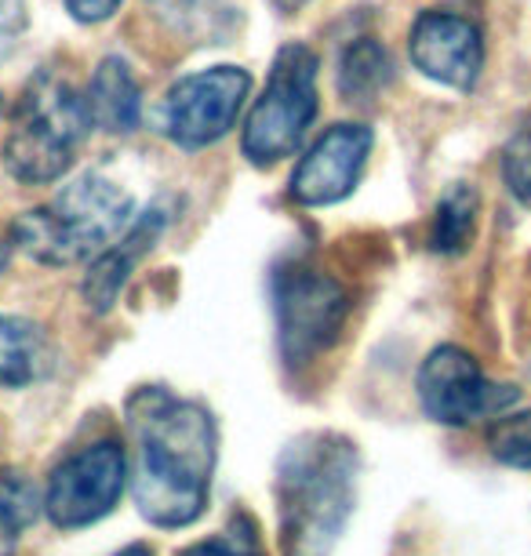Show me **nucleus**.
<instances>
[{
	"mask_svg": "<svg viewBox=\"0 0 531 556\" xmlns=\"http://www.w3.org/2000/svg\"><path fill=\"white\" fill-rule=\"evenodd\" d=\"M15 545H18V520L0 502V556H15Z\"/></svg>",
	"mask_w": 531,
	"mask_h": 556,
	"instance_id": "5701e85b",
	"label": "nucleus"
},
{
	"mask_svg": "<svg viewBox=\"0 0 531 556\" xmlns=\"http://www.w3.org/2000/svg\"><path fill=\"white\" fill-rule=\"evenodd\" d=\"M91 128L85 99L73 91L69 80L55 73H40L26 84L18 99L12 135L4 142V167L18 182L45 186L69 172L73 153Z\"/></svg>",
	"mask_w": 531,
	"mask_h": 556,
	"instance_id": "20e7f679",
	"label": "nucleus"
},
{
	"mask_svg": "<svg viewBox=\"0 0 531 556\" xmlns=\"http://www.w3.org/2000/svg\"><path fill=\"white\" fill-rule=\"evenodd\" d=\"M274 313L285 361L309 364L336 345L350 317V295L336 277L295 262L274 273Z\"/></svg>",
	"mask_w": 531,
	"mask_h": 556,
	"instance_id": "423d86ee",
	"label": "nucleus"
},
{
	"mask_svg": "<svg viewBox=\"0 0 531 556\" xmlns=\"http://www.w3.org/2000/svg\"><path fill=\"white\" fill-rule=\"evenodd\" d=\"M179 556H258L252 539H237V534H223V539H207L197 542L190 549H182Z\"/></svg>",
	"mask_w": 531,
	"mask_h": 556,
	"instance_id": "412c9836",
	"label": "nucleus"
},
{
	"mask_svg": "<svg viewBox=\"0 0 531 556\" xmlns=\"http://www.w3.org/2000/svg\"><path fill=\"white\" fill-rule=\"evenodd\" d=\"M117 556H153V553L146 549V545H128V549H124V553H117Z\"/></svg>",
	"mask_w": 531,
	"mask_h": 556,
	"instance_id": "b1692460",
	"label": "nucleus"
},
{
	"mask_svg": "<svg viewBox=\"0 0 531 556\" xmlns=\"http://www.w3.org/2000/svg\"><path fill=\"white\" fill-rule=\"evenodd\" d=\"M375 146L371 128L364 124H336L309 146L291 175V197L302 207H328L346 201L357 186Z\"/></svg>",
	"mask_w": 531,
	"mask_h": 556,
	"instance_id": "9d476101",
	"label": "nucleus"
},
{
	"mask_svg": "<svg viewBox=\"0 0 531 556\" xmlns=\"http://www.w3.org/2000/svg\"><path fill=\"white\" fill-rule=\"evenodd\" d=\"M85 106H88L91 124H99L102 131L128 135L139 128L142 91H139V80H135L131 66L121 55H110L99 62V70L91 73Z\"/></svg>",
	"mask_w": 531,
	"mask_h": 556,
	"instance_id": "ddd939ff",
	"label": "nucleus"
},
{
	"mask_svg": "<svg viewBox=\"0 0 531 556\" xmlns=\"http://www.w3.org/2000/svg\"><path fill=\"white\" fill-rule=\"evenodd\" d=\"M357 447L339 433L291 440L277 462V517L285 556H331L353 513Z\"/></svg>",
	"mask_w": 531,
	"mask_h": 556,
	"instance_id": "f03ea898",
	"label": "nucleus"
},
{
	"mask_svg": "<svg viewBox=\"0 0 531 556\" xmlns=\"http://www.w3.org/2000/svg\"><path fill=\"white\" fill-rule=\"evenodd\" d=\"M473 218H477V190L466 182H455L452 190L441 197L433 218V237L430 244L441 255H459L473 237Z\"/></svg>",
	"mask_w": 531,
	"mask_h": 556,
	"instance_id": "dca6fc26",
	"label": "nucleus"
},
{
	"mask_svg": "<svg viewBox=\"0 0 531 556\" xmlns=\"http://www.w3.org/2000/svg\"><path fill=\"white\" fill-rule=\"evenodd\" d=\"M317 55L306 45H285L269 70L266 91L244 121L241 150L255 167H274L299 150L317 117Z\"/></svg>",
	"mask_w": 531,
	"mask_h": 556,
	"instance_id": "39448f33",
	"label": "nucleus"
},
{
	"mask_svg": "<svg viewBox=\"0 0 531 556\" xmlns=\"http://www.w3.org/2000/svg\"><path fill=\"white\" fill-rule=\"evenodd\" d=\"M4 258H8V251H4V248H0V269H4Z\"/></svg>",
	"mask_w": 531,
	"mask_h": 556,
	"instance_id": "a878e982",
	"label": "nucleus"
},
{
	"mask_svg": "<svg viewBox=\"0 0 531 556\" xmlns=\"http://www.w3.org/2000/svg\"><path fill=\"white\" fill-rule=\"evenodd\" d=\"M23 29H26L23 0H0V59L12 55Z\"/></svg>",
	"mask_w": 531,
	"mask_h": 556,
	"instance_id": "aec40b11",
	"label": "nucleus"
},
{
	"mask_svg": "<svg viewBox=\"0 0 531 556\" xmlns=\"http://www.w3.org/2000/svg\"><path fill=\"white\" fill-rule=\"evenodd\" d=\"M164 229V215L161 212H146L142 218H135V223L128 226V233H124L117 244H110L102 255H96V262H91L88 277H85V302L96 313H106L113 302L121 299L124 285H128L135 262H139L142 251L153 248V240L161 237Z\"/></svg>",
	"mask_w": 531,
	"mask_h": 556,
	"instance_id": "f8f14e48",
	"label": "nucleus"
},
{
	"mask_svg": "<svg viewBox=\"0 0 531 556\" xmlns=\"http://www.w3.org/2000/svg\"><path fill=\"white\" fill-rule=\"evenodd\" d=\"M408 55L422 77L455 91H470L484 66V40L470 18L422 12L408 34Z\"/></svg>",
	"mask_w": 531,
	"mask_h": 556,
	"instance_id": "9b49d317",
	"label": "nucleus"
},
{
	"mask_svg": "<svg viewBox=\"0 0 531 556\" xmlns=\"http://www.w3.org/2000/svg\"><path fill=\"white\" fill-rule=\"evenodd\" d=\"M0 502H4V509L18 520V528H26V523L37 517V506H40L34 484L18 473H0Z\"/></svg>",
	"mask_w": 531,
	"mask_h": 556,
	"instance_id": "6ab92c4d",
	"label": "nucleus"
},
{
	"mask_svg": "<svg viewBox=\"0 0 531 556\" xmlns=\"http://www.w3.org/2000/svg\"><path fill=\"white\" fill-rule=\"evenodd\" d=\"M488 444H492V455L503 466L531 469V412L498 418L492 433H488Z\"/></svg>",
	"mask_w": 531,
	"mask_h": 556,
	"instance_id": "f3484780",
	"label": "nucleus"
},
{
	"mask_svg": "<svg viewBox=\"0 0 531 556\" xmlns=\"http://www.w3.org/2000/svg\"><path fill=\"white\" fill-rule=\"evenodd\" d=\"M135 201L106 175H80L62 186L55 201L15 223V244L45 266H73L102 255L128 233Z\"/></svg>",
	"mask_w": 531,
	"mask_h": 556,
	"instance_id": "7ed1b4c3",
	"label": "nucleus"
},
{
	"mask_svg": "<svg viewBox=\"0 0 531 556\" xmlns=\"http://www.w3.org/2000/svg\"><path fill=\"white\" fill-rule=\"evenodd\" d=\"M503 178L517 201L531 204V128H520L503 150Z\"/></svg>",
	"mask_w": 531,
	"mask_h": 556,
	"instance_id": "a211bd4d",
	"label": "nucleus"
},
{
	"mask_svg": "<svg viewBox=\"0 0 531 556\" xmlns=\"http://www.w3.org/2000/svg\"><path fill=\"white\" fill-rule=\"evenodd\" d=\"M48 342L37 324L0 317V390H23L48 371Z\"/></svg>",
	"mask_w": 531,
	"mask_h": 556,
	"instance_id": "4468645a",
	"label": "nucleus"
},
{
	"mask_svg": "<svg viewBox=\"0 0 531 556\" xmlns=\"http://www.w3.org/2000/svg\"><path fill=\"white\" fill-rule=\"evenodd\" d=\"M419 401L441 426H470L517 404V386L488 382L481 364L459 345H441L419 367Z\"/></svg>",
	"mask_w": 531,
	"mask_h": 556,
	"instance_id": "1a4fd4ad",
	"label": "nucleus"
},
{
	"mask_svg": "<svg viewBox=\"0 0 531 556\" xmlns=\"http://www.w3.org/2000/svg\"><path fill=\"white\" fill-rule=\"evenodd\" d=\"M252 91V73L241 66H212L190 73L168 91L164 131L182 150H204L226 139Z\"/></svg>",
	"mask_w": 531,
	"mask_h": 556,
	"instance_id": "0eeeda50",
	"label": "nucleus"
},
{
	"mask_svg": "<svg viewBox=\"0 0 531 556\" xmlns=\"http://www.w3.org/2000/svg\"><path fill=\"white\" fill-rule=\"evenodd\" d=\"M280 8H299V4H306V0H277Z\"/></svg>",
	"mask_w": 531,
	"mask_h": 556,
	"instance_id": "393cba45",
	"label": "nucleus"
},
{
	"mask_svg": "<svg viewBox=\"0 0 531 556\" xmlns=\"http://www.w3.org/2000/svg\"><path fill=\"white\" fill-rule=\"evenodd\" d=\"M131 495L157 528H190L207 506L215 473V422L201 404L161 386L135 390L128 407Z\"/></svg>",
	"mask_w": 531,
	"mask_h": 556,
	"instance_id": "f257e3e1",
	"label": "nucleus"
},
{
	"mask_svg": "<svg viewBox=\"0 0 531 556\" xmlns=\"http://www.w3.org/2000/svg\"><path fill=\"white\" fill-rule=\"evenodd\" d=\"M393 80L390 51L375 37H357L339 59V91L350 102H368Z\"/></svg>",
	"mask_w": 531,
	"mask_h": 556,
	"instance_id": "2eb2a0df",
	"label": "nucleus"
},
{
	"mask_svg": "<svg viewBox=\"0 0 531 556\" xmlns=\"http://www.w3.org/2000/svg\"><path fill=\"white\" fill-rule=\"evenodd\" d=\"M128 484V455L117 440L80 447L51 473L45 491V513L55 528H88L102 520L124 495Z\"/></svg>",
	"mask_w": 531,
	"mask_h": 556,
	"instance_id": "6e6552de",
	"label": "nucleus"
},
{
	"mask_svg": "<svg viewBox=\"0 0 531 556\" xmlns=\"http://www.w3.org/2000/svg\"><path fill=\"white\" fill-rule=\"evenodd\" d=\"M124 4V0H66V12L77 18V23H106V18L117 15V8Z\"/></svg>",
	"mask_w": 531,
	"mask_h": 556,
	"instance_id": "4be33fe9",
	"label": "nucleus"
}]
</instances>
